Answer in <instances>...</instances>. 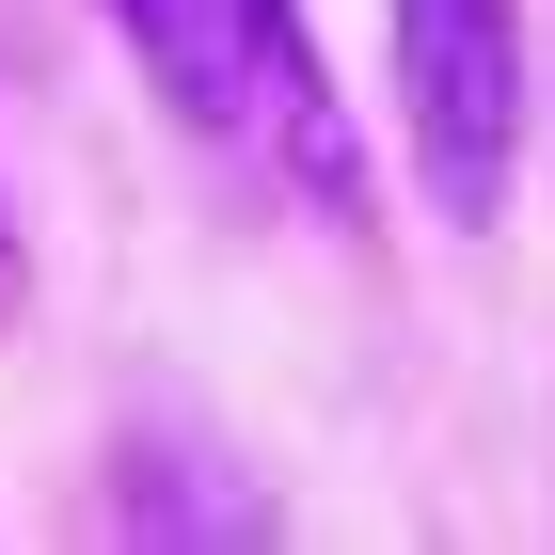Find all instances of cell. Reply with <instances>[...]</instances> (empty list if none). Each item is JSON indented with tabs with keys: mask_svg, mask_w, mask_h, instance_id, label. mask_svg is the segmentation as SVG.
Instances as JSON below:
<instances>
[{
	"mask_svg": "<svg viewBox=\"0 0 555 555\" xmlns=\"http://www.w3.org/2000/svg\"><path fill=\"white\" fill-rule=\"evenodd\" d=\"M95 16L128 33V64L159 80L175 128L238 143L255 175H286V191H318V207L365 191L334 95H318V48H301V0H95Z\"/></svg>",
	"mask_w": 555,
	"mask_h": 555,
	"instance_id": "obj_1",
	"label": "cell"
},
{
	"mask_svg": "<svg viewBox=\"0 0 555 555\" xmlns=\"http://www.w3.org/2000/svg\"><path fill=\"white\" fill-rule=\"evenodd\" d=\"M382 48H397V143H413L428 207L461 222H508L524 191V0H382Z\"/></svg>",
	"mask_w": 555,
	"mask_h": 555,
	"instance_id": "obj_2",
	"label": "cell"
},
{
	"mask_svg": "<svg viewBox=\"0 0 555 555\" xmlns=\"http://www.w3.org/2000/svg\"><path fill=\"white\" fill-rule=\"evenodd\" d=\"M16 301H33V255H16V207H0V334H16Z\"/></svg>",
	"mask_w": 555,
	"mask_h": 555,
	"instance_id": "obj_3",
	"label": "cell"
}]
</instances>
